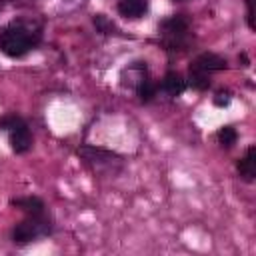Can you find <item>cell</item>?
Segmentation results:
<instances>
[{
  "label": "cell",
  "instance_id": "8fae6325",
  "mask_svg": "<svg viewBox=\"0 0 256 256\" xmlns=\"http://www.w3.org/2000/svg\"><path fill=\"white\" fill-rule=\"evenodd\" d=\"M156 84L152 82V80H148V78H144L138 86H136V94H138V98L142 100V102H150L154 96H156Z\"/></svg>",
  "mask_w": 256,
  "mask_h": 256
},
{
  "label": "cell",
  "instance_id": "9c48e42d",
  "mask_svg": "<svg viewBox=\"0 0 256 256\" xmlns=\"http://www.w3.org/2000/svg\"><path fill=\"white\" fill-rule=\"evenodd\" d=\"M162 88L170 96H180L184 92V88H186V80L178 72H166V76L162 80Z\"/></svg>",
  "mask_w": 256,
  "mask_h": 256
},
{
  "label": "cell",
  "instance_id": "7a4b0ae2",
  "mask_svg": "<svg viewBox=\"0 0 256 256\" xmlns=\"http://www.w3.org/2000/svg\"><path fill=\"white\" fill-rule=\"evenodd\" d=\"M164 46L168 52H178L186 48V32H188V20L184 16H172L160 24Z\"/></svg>",
  "mask_w": 256,
  "mask_h": 256
},
{
  "label": "cell",
  "instance_id": "8992f818",
  "mask_svg": "<svg viewBox=\"0 0 256 256\" xmlns=\"http://www.w3.org/2000/svg\"><path fill=\"white\" fill-rule=\"evenodd\" d=\"M236 168H238L240 176H242L246 182H252V180L256 178V146H250V148L246 150L244 158L238 160Z\"/></svg>",
  "mask_w": 256,
  "mask_h": 256
},
{
  "label": "cell",
  "instance_id": "3957f363",
  "mask_svg": "<svg viewBox=\"0 0 256 256\" xmlns=\"http://www.w3.org/2000/svg\"><path fill=\"white\" fill-rule=\"evenodd\" d=\"M50 228H52V224H50L48 218H44L42 214H34V216H28L26 220H22L14 228L12 238L18 244H28V242H32L40 236H46L50 232Z\"/></svg>",
  "mask_w": 256,
  "mask_h": 256
},
{
  "label": "cell",
  "instance_id": "5b68a950",
  "mask_svg": "<svg viewBox=\"0 0 256 256\" xmlns=\"http://www.w3.org/2000/svg\"><path fill=\"white\" fill-rule=\"evenodd\" d=\"M192 68H198L202 72H214V70H224L226 68V60L218 54H212V52H204L200 54L194 62H192Z\"/></svg>",
  "mask_w": 256,
  "mask_h": 256
},
{
  "label": "cell",
  "instance_id": "277c9868",
  "mask_svg": "<svg viewBox=\"0 0 256 256\" xmlns=\"http://www.w3.org/2000/svg\"><path fill=\"white\" fill-rule=\"evenodd\" d=\"M10 146H12V150L16 154H24V152L30 150L32 136H30V130H28L26 122L20 124V126H16L14 130H10Z\"/></svg>",
  "mask_w": 256,
  "mask_h": 256
},
{
  "label": "cell",
  "instance_id": "7c38bea8",
  "mask_svg": "<svg viewBox=\"0 0 256 256\" xmlns=\"http://www.w3.org/2000/svg\"><path fill=\"white\" fill-rule=\"evenodd\" d=\"M78 156H84L86 160H92V162H102V160H112L114 158V154H110V152H104V150H100V148H80L78 150Z\"/></svg>",
  "mask_w": 256,
  "mask_h": 256
},
{
  "label": "cell",
  "instance_id": "6da1fadb",
  "mask_svg": "<svg viewBox=\"0 0 256 256\" xmlns=\"http://www.w3.org/2000/svg\"><path fill=\"white\" fill-rule=\"evenodd\" d=\"M38 36L40 34L34 32L30 26L16 22L0 34V50L10 58H20L36 44Z\"/></svg>",
  "mask_w": 256,
  "mask_h": 256
},
{
  "label": "cell",
  "instance_id": "2e32d148",
  "mask_svg": "<svg viewBox=\"0 0 256 256\" xmlns=\"http://www.w3.org/2000/svg\"><path fill=\"white\" fill-rule=\"evenodd\" d=\"M228 102H230V94L224 92V90H220V92L214 96V104H216V106H228Z\"/></svg>",
  "mask_w": 256,
  "mask_h": 256
},
{
  "label": "cell",
  "instance_id": "4fadbf2b",
  "mask_svg": "<svg viewBox=\"0 0 256 256\" xmlns=\"http://www.w3.org/2000/svg\"><path fill=\"white\" fill-rule=\"evenodd\" d=\"M236 140H238V134H236V130L232 126H224V128L218 130V142H220V146L232 148L236 144Z\"/></svg>",
  "mask_w": 256,
  "mask_h": 256
},
{
  "label": "cell",
  "instance_id": "5bb4252c",
  "mask_svg": "<svg viewBox=\"0 0 256 256\" xmlns=\"http://www.w3.org/2000/svg\"><path fill=\"white\" fill-rule=\"evenodd\" d=\"M94 26L102 32V34H112L114 30H116V26L106 18V16H102V14H98V16H94Z\"/></svg>",
  "mask_w": 256,
  "mask_h": 256
},
{
  "label": "cell",
  "instance_id": "ba28073f",
  "mask_svg": "<svg viewBox=\"0 0 256 256\" xmlns=\"http://www.w3.org/2000/svg\"><path fill=\"white\" fill-rule=\"evenodd\" d=\"M118 12L124 18H140L146 12V0H120Z\"/></svg>",
  "mask_w": 256,
  "mask_h": 256
},
{
  "label": "cell",
  "instance_id": "52a82bcc",
  "mask_svg": "<svg viewBox=\"0 0 256 256\" xmlns=\"http://www.w3.org/2000/svg\"><path fill=\"white\" fill-rule=\"evenodd\" d=\"M10 204L16 206V208H20V210H24L28 216H34V214H42L44 212V202L40 198H36V196L14 198V200H10Z\"/></svg>",
  "mask_w": 256,
  "mask_h": 256
},
{
  "label": "cell",
  "instance_id": "e0dca14e",
  "mask_svg": "<svg viewBox=\"0 0 256 256\" xmlns=\"http://www.w3.org/2000/svg\"><path fill=\"white\" fill-rule=\"evenodd\" d=\"M248 26L254 28V8H252V0H248Z\"/></svg>",
  "mask_w": 256,
  "mask_h": 256
},
{
  "label": "cell",
  "instance_id": "30bf717a",
  "mask_svg": "<svg viewBox=\"0 0 256 256\" xmlns=\"http://www.w3.org/2000/svg\"><path fill=\"white\" fill-rule=\"evenodd\" d=\"M188 84H190L194 90H206V88L210 86L208 72H202V70L190 66V72H188Z\"/></svg>",
  "mask_w": 256,
  "mask_h": 256
},
{
  "label": "cell",
  "instance_id": "9a60e30c",
  "mask_svg": "<svg viewBox=\"0 0 256 256\" xmlns=\"http://www.w3.org/2000/svg\"><path fill=\"white\" fill-rule=\"evenodd\" d=\"M20 124H24V120L20 118V116H16V114H6V116H2L0 118V128H4V130H14L16 126H20Z\"/></svg>",
  "mask_w": 256,
  "mask_h": 256
}]
</instances>
